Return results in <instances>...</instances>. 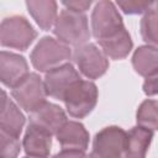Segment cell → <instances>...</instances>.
Returning a JSON list of instances; mask_svg holds the SVG:
<instances>
[{"label":"cell","mask_w":158,"mask_h":158,"mask_svg":"<svg viewBox=\"0 0 158 158\" xmlns=\"http://www.w3.org/2000/svg\"><path fill=\"white\" fill-rule=\"evenodd\" d=\"M53 33L68 46H81L90 38L88 19L83 12L63 10L54 22Z\"/></svg>","instance_id":"6da1fadb"},{"label":"cell","mask_w":158,"mask_h":158,"mask_svg":"<svg viewBox=\"0 0 158 158\" xmlns=\"http://www.w3.org/2000/svg\"><path fill=\"white\" fill-rule=\"evenodd\" d=\"M36 37V30L23 16H10L4 19L1 22L0 43L2 47L26 51Z\"/></svg>","instance_id":"277c9868"},{"label":"cell","mask_w":158,"mask_h":158,"mask_svg":"<svg viewBox=\"0 0 158 158\" xmlns=\"http://www.w3.org/2000/svg\"><path fill=\"white\" fill-rule=\"evenodd\" d=\"M27 74L28 64L22 56L6 51L0 53V80L5 86L14 88Z\"/></svg>","instance_id":"8fae6325"},{"label":"cell","mask_w":158,"mask_h":158,"mask_svg":"<svg viewBox=\"0 0 158 158\" xmlns=\"http://www.w3.org/2000/svg\"><path fill=\"white\" fill-rule=\"evenodd\" d=\"M127 132L118 126H109L99 131L93 141L91 157L110 158L125 156Z\"/></svg>","instance_id":"52a82bcc"},{"label":"cell","mask_w":158,"mask_h":158,"mask_svg":"<svg viewBox=\"0 0 158 158\" xmlns=\"http://www.w3.org/2000/svg\"><path fill=\"white\" fill-rule=\"evenodd\" d=\"M81 78L70 63H63L49 72L44 77V88L48 96L63 101L67 91Z\"/></svg>","instance_id":"30bf717a"},{"label":"cell","mask_w":158,"mask_h":158,"mask_svg":"<svg viewBox=\"0 0 158 158\" xmlns=\"http://www.w3.org/2000/svg\"><path fill=\"white\" fill-rule=\"evenodd\" d=\"M21 148L20 138L12 136L4 131H0V157L1 158H14L19 154Z\"/></svg>","instance_id":"7402d4cb"},{"label":"cell","mask_w":158,"mask_h":158,"mask_svg":"<svg viewBox=\"0 0 158 158\" xmlns=\"http://www.w3.org/2000/svg\"><path fill=\"white\" fill-rule=\"evenodd\" d=\"M25 125V116L17 107V105L6 96L2 90V102L0 112V131L20 137L22 127Z\"/></svg>","instance_id":"5bb4252c"},{"label":"cell","mask_w":158,"mask_h":158,"mask_svg":"<svg viewBox=\"0 0 158 158\" xmlns=\"http://www.w3.org/2000/svg\"><path fill=\"white\" fill-rule=\"evenodd\" d=\"M98 42L102 52L111 59H123L128 56L133 47L131 36L126 28L121 30L111 37L99 40Z\"/></svg>","instance_id":"e0dca14e"},{"label":"cell","mask_w":158,"mask_h":158,"mask_svg":"<svg viewBox=\"0 0 158 158\" xmlns=\"http://www.w3.org/2000/svg\"><path fill=\"white\" fill-rule=\"evenodd\" d=\"M62 151L57 156L78 157L84 156L89 143V133L84 125L77 121H67L56 133Z\"/></svg>","instance_id":"9c48e42d"},{"label":"cell","mask_w":158,"mask_h":158,"mask_svg":"<svg viewBox=\"0 0 158 158\" xmlns=\"http://www.w3.org/2000/svg\"><path fill=\"white\" fill-rule=\"evenodd\" d=\"M126 15H141L156 11L158 0H115Z\"/></svg>","instance_id":"44dd1931"},{"label":"cell","mask_w":158,"mask_h":158,"mask_svg":"<svg viewBox=\"0 0 158 158\" xmlns=\"http://www.w3.org/2000/svg\"><path fill=\"white\" fill-rule=\"evenodd\" d=\"M132 65L142 77L158 72V48L149 44L138 47L132 56Z\"/></svg>","instance_id":"ac0fdd59"},{"label":"cell","mask_w":158,"mask_h":158,"mask_svg":"<svg viewBox=\"0 0 158 158\" xmlns=\"http://www.w3.org/2000/svg\"><path fill=\"white\" fill-rule=\"evenodd\" d=\"M98 96L96 85L90 80L80 79L67 91L63 102L72 117L84 118L96 106Z\"/></svg>","instance_id":"3957f363"},{"label":"cell","mask_w":158,"mask_h":158,"mask_svg":"<svg viewBox=\"0 0 158 158\" xmlns=\"http://www.w3.org/2000/svg\"><path fill=\"white\" fill-rule=\"evenodd\" d=\"M137 125L158 130V101L157 100H144L137 109L136 114Z\"/></svg>","instance_id":"d6986e66"},{"label":"cell","mask_w":158,"mask_h":158,"mask_svg":"<svg viewBox=\"0 0 158 158\" xmlns=\"http://www.w3.org/2000/svg\"><path fill=\"white\" fill-rule=\"evenodd\" d=\"M26 6L41 30H51L58 17L56 0H26Z\"/></svg>","instance_id":"2e32d148"},{"label":"cell","mask_w":158,"mask_h":158,"mask_svg":"<svg viewBox=\"0 0 158 158\" xmlns=\"http://www.w3.org/2000/svg\"><path fill=\"white\" fill-rule=\"evenodd\" d=\"M143 91L148 96L158 95V72L146 77V80L143 83Z\"/></svg>","instance_id":"cb8c5ba5"},{"label":"cell","mask_w":158,"mask_h":158,"mask_svg":"<svg viewBox=\"0 0 158 158\" xmlns=\"http://www.w3.org/2000/svg\"><path fill=\"white\" fill-rule=\"evenodd\" d=\"M52 133L38 125L28 123L22 146L26 156L31 157H47L52 147Z\"/></svg>","instance_id":"7c38bea8"},{"label":"cell","mask_w":158,"mask_h":158,"mask_svg":"<svg viewBox=\"0 0 158 158\" xmlns=\"http://www.w3.org/2000/svg\"><path fill=\"white\" fill-rule=\"evenodd\" d=\"M122 17L111 0H100L91 14V30L94 37L104 40L123 30Z\"/></svg>","instance_id":"8992f818"},{"label":"cell","mask_w":158,"mask_h":158,"mask_svg":"<svg viewBox=\"0 0 158 158\" xmlns=\"http://www.w3.org/2000/svg\"><path fill=\"white\" fill-rule=\"evenodd\" d=\"M70 57L72 51L69 46L49 36L42 37L30 56L32 65L37 70L46 73L70 59Z\"/></svg>","instance_id":"7a4b0ae2"},{"label":"cell","mask_w":158,"mask_h":158,"mask_svg":"<svg viewBox=\"0 0 158 158\" xmlns=\"http://www.w3.org/2000/svg\"><path fill=\"white\" fill-rule=\"evenodd\" d=\"M11 95L27 112H33L46 102L44 81L36 73H28L19 84L11 88Z\"/></svg>","instance_id":"5b68a950"},{"label":"cell","mask_w":158,"mask_h":158,"mask_svg":"<svg viewBox=\"0 0 158 158\" xmlns=\"http://www.w3.org/2000/svg\"><path fill=\"white\" fill-rule=\"evenodd\" d=\"M73 59L81 74L88 79H98L109 69L107 56L94 43H84L75 47Z\"/></svg>","instance_id":"ba28073f"},{"label":"cell","mask_w":158,"mask_h":158,"mask_svg":"<svg viewBox=\"0 0 158 158\" xmlns=\"http://www.w3.org/2000/svg\"><path fill=\"white\" fill-rule=\"evenodd\" d=\"M152 138H153V130L139 126V125L132 127L127 132L125 156L130 158L146 157L147 151L151 146Z\"/></svg>","instance_id":"9a60e30c"},{"label":"cell","mask_w":158,"mask_h":158,"mask_svg":"<svg viewBox=\"0 0 158 158\" xmlns=\"http://www.w3.org/2000/svg\"><path fill=\"white\" fill-rule=\"evenodd\" d=\"M62 4L72 11H77V12H84L86 11L95 0H60Z\"/></svg>","instance_id":"603a6c76"},{"label":"cell","mask_w":158,"mask_h":158,"mask_svg":"<svg viewBox=\"0 0 158 158\" xmlns=\"http://www.w3.org/2000/svg\"><path fill=\"white\" fill-rule=\"evenodd\" d=\"M30 122L41 126L52 135H56L58 130L67 122V116L62 107L46 101L41 107L31 112Z\"/></svg>","instance_id":"4fadbf2b"},{"label":"cell","mask_w":158,"mask_h":158,"mask_svg":"<svg viewBox=\"0 0 158 158\" xmlns=\"http://www.w3.org/2000/svg\"><path fill=\"white\" fill-rule=\"evenodd\" d=\"M139 28L141 36L147 44L158 46V11L144 14Z\"/></svg>","instance_id":"ffe728a7"}]
</instances>
